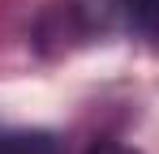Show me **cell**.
<instances>
[{
    "mask_svg": "<svg viewBox=\"0 0 159 154\" xmlns=\"http://www.w3.org/2000/svg\"><path fill=\"white\" fill-rule=\"evenodd\" d=\"M0 154H60V146L48 133H4Z\"/></svg>",
    "mask_w": 159,
    "mask_h": 154,
    "instance_id": "6da1fadb",
    "label": "cell"
},
{
    "mask_svg": "<svg viewBox=\"0 0 159 154\" xmlns=\"http://www.w3.org/2000/svg\"><path fill=\"white\" fill-rule=\"evenodd\" d=\"M120 9H125V17L138 34L159 39V0H120Z\"/></svg>",
    "mask_w": 159,
    "mask_h": 154,
    "instance_id": "7a4b0ae2",
    "label": "cell"
},
{
    "mask_svg": "<svg viewBox=\"0 0 159 154\" xmlns=\"http://www.w3.org/2000/svg\"><path fill=\"white\" fill-rule=\"evenodd\" d=\"M90 154H138V150H129V146H116V141H99Z\"/></svg>",
    "mask_w": 159,
    "mask_h": 154,
    "instance_id": "3957f363",
    "label": "cell"
}]
</instances>
